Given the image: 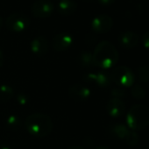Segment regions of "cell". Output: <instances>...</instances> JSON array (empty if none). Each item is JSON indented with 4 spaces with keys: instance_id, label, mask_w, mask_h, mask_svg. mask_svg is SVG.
<instances>
[{
    "instance_id": "obj_18",
    "label": "cell",
    "mask_w": 149,
    "mask_h": 149,
    "mask_svg": "<svg viewBox=\"0 0 149 149\" xmlns=\"http://www.w3.org/2000/svg\"><path fill=\"white\" fill-rule=\"evenodd\" d=\"M131 129L128 128V126L123 125V124H117V125H114L112 127H111V133L118 138L119 139H125L127 135L129 134Z\"/></svg>"
},
{
    "instance_id": "obj_23",
    "label": "cell",
    "mask_w": 149,
    "mask_h": 149,
    "mask_svg": "<svg viewBox=\"0 0 149 149\" xmlns=\"http://www.w3.org/2000/svg\"><path fill=\"white\" fill-rule=\"evenodd\" d=\"M111 96L112 97L111 98H118L121 99L123 97H125V91L121 89L118 88H114L111 91Z\"/></svg>"
},
{
    "instance_id": "obj_6",
    "label": "cell",
    "mask_w": 149,
    "mask_h": 149,
    "mask_svg": "<svg viewBox=\"0 0 149 149\" xmlns=\"http://www.w3.org/2000/svg\"><path fill=\"white\" fill-rule=\"evenodd\" d=\"M33 15L37 19H47L54 11V6L50 0H36L31 8Z\"/></svg>"
},
{
    "instance_id": "obj_15",
    "label": "cell",
    "mask_w": 149,
    "mask_h": 149,
    "mask_svg": "<svg viewBox=\"0 0 149 149\" xmlns=\"http://www.w3.org/2000/svg\"><path fill=\"white\" fill-rule=\"evenodd\" d=\"M79 65L83 68H93L96 67L93 59V54L90 51H83L78 55Z\"/></svg>"
},
{
    "instance_id": "obj_28",
    "label": "cell",
    "mask_w": 149,
    "mask_h": 149,
    "mask_svg": "<svg viewBox=\"0 0 149 149\" xmlns=\"http://www.w3.org/2000/svg\"><path fill=\"white\" fill-rule=\"evenodd\" d=\"M0 149H13L11 146H9L8 145H2L0 146Z\"/></svg>"
},
{
    "instance_id": "obj_30",
    "label": "cell",
    "mask_w": 149,
    "mask_h": 149,
    "mask_svg": "<svg viewBox=\"0 0 149 149\" xmlns=\"http://www.w3.org/2000/svg\"><path fill=\"white\" fill-rule=\"evenodd\" d=\"M2 26H3V19H2L1 16H0V29H1Z\"/></svg>"
},
{
    "instance_id": "obj_13",
    "label": "cell",
    "mask_w": 149,
    "mask_h": 149,
    "mask_svg": "<svg viewBox=\"0 0 149 149\" xmlns=\"http://www.w3.org/2000/svg\"><path fill=\"white\" fill-rule=\"evenodd\" d=\"M125 105L122 99L111 98L106 104V111L112 118H119L125 113Z\"/></svg>"
},
{
    "instance_id": "obj_19",
    "label": "cell",
    "mask_w": 149,
    "mask_h": 149,
    "mask_svg": "<svg viewBox=\"0 0 149 149\" xmlns=\"http://www.w3.org/2000/svg\"><path fill=\"white\" fill-rule=\"evenodd\" d=\"M6 126L13 131H17L21 127L22 125V121L21 118L16 115V114H11L6 118Z\"/></svg>"
},
{
    "instance_id": "obj_8",
    "label": "cell",
    "mask_w": 149,
    "mask_h": 149,
    "mask_svg": "<svg viewBox=\"0 0 149 149\" xmlns=\"http://www.w3.org/2000/svg\"><path fill=\"white\" fill-rule=\"evenodd\" d=\"M84 81L89 84H94L101 88L109 87L112 81L109 73L104 71H99L96 73H89L84 76Z\"/></svg>"
},
{
    "instance_id": "obj_24",
    "label": "cell",
    "mask_w": 149,
    "mask_h": 149,
    "mask_svg": "<svg viewBox=\"0 0 149 149\" xmlns=\"http://www.w3.org/2000/svg\"><path fill=\"white\" fill-rule=\"evenodd\" d=\"M141 41H142V44L143 46L149 50V32L144 33L141 37Z\"/></svg>"
},
{
    "instance_id": "obj_11",
    "label": "cell",
    "mask_w": 149,
    "mask_h": 149,
    "mask_svg": "<svg viewBox=\"0 0 149 149\" xmlns=\"http://www.w3.org/2000/svg\"><path fill=\"white\" fill-rule=\"evenodd\" d=\"M49 48V42L48 40L42 35L36 36L33 38L30 43V49L32 53L37 56H43L45 55Z\"/></svg>"
},
{
    "instance_id": "obj_26",
    "label": "cell",
    "mask_w": 149,
    "mask_h": 149,
    "mask_svg": "<svg viewBox=\"0 0 149 149\" xmlns=\"http://www.w3.org/2000/svg\"><path fill=\"white\" fill-rule=\"evenodd\" d=\"M4 61H5V57H4V54H3L2 50L0 49V67H2V66H3Z\"/></svg>"
},
{
    "instance_id": "obj_14",
    "label": "cell",
    "mask_w": 149,
    "mask_h": 149,
    "mask_svg": "<svg viewBox=\"0 0 149 149\" xmlns=\"http://www.w3.org/2000/svg\"><path fill=\"white\" fill-rule=\"evenodd\" d=\"M77 10V4L74 0H60L57 6V11L61 15H72Z\"/></svg>"
},
{
    "instance_id": "obj_9",
    "label": "cell",
    "mask_w": 149,
    "mask_h": 149,
    "mask_svg": "<svg viewBox=\"0 0 149 149\" xmlns=\"http://www.w3.org/2000/svg\"><path fill=\"white\" fill-rule=\"evenodd\" d=\"M68 95L74 101L84 102V101L88 100L91 97V91L89 87L77 84H74L69 87Z\"/></svg>"
},
{
    "instance_id": "obj_5",
    "label": "cell",
    "mask_w": 149,
    "mask_h": 149,
    "mask_svg": "<svg viewBox=\"0 0 149 149\" xmlns=\"http://www.w3.org/2000/svg\"><path fill=\"white\" fill-rule=\"evenodd\" d=\"M6 26L7 29L13 33H19L26 31L30 26L29 18L19 13H12L9 15L6 21Z\"/></svg>"
},
{
    "instance_id": "obj_20",
    "label": "cell",
    "mask_w": 149,
    "mask_h": 149,
    "mask_svg": "<svg viewBox=\"0 0 149 149\" xmlns=\"http://www.w3.org/2000/svg\"><path fill=\"white\" fill-rule=\"evenodd\" d=\"M131 95L137 100H142L146 97V91L140 84H133L131 89Z\"/></svg>"
},
{
    "instance_id": "obj_17",
    "label": "cell",
    "mask_w": 149,
    "mask_h": 149,
    "mask_svg": "<svg viewBox=\"0 0 149 149\" xmlns=\"http://www.w3.org/2000/svg\"><path fill=\"white\" fill-rule=\"evenodd\" d=\"M137 77L140 84L149 86V65H140L138 67Z\"/></svg>"
},
{
    "instance_id": "obj_27",
    "label": "cell",
    "mask_w": 149,
    "mask_h": 149,
    "mask_svg": "<svg viewBox=\"0 0 149 149\" xmlns=\"http://www.w3.org/2000/svg\"><path fill=\"white\" fill-rule=\"evenodd\" d=\"M67 149H84V148L81 146H72L68 147Z\"/></svg>"
},
{
    "instance_id": "obj_4",
    "label": "cell",
    "mask_w": 149,
    "mask_h": 149,
    "mask_svg": "<svg viewBox=\"0 0 149 149\" xmlns=\"http://www.w3.org/2000/svg\"><path fill=\"white\" fill-rule=\"evenodd\" d=\"M112 83L121 87H132L135 83L133 72L126 66L115 67L110 73Z\"/></svg>"
},
{
    "instance_id": "obj_1",
    "label": "cell",
    "mask_w": 149,
    "mask_h": 149,
    "mask_svg": "<svg viewBox=\"0 0 149 149\" xmlns=\"http://www.w3.org/2000/svg\"><path fill=\"white\" fill-rule=\"evenodd\" d=\"M92 54L95 66L103 69L113 68L118 61V50L111 42L107 40L99 42Z\"/></svg>"
},
{
    "instance_id": "obj_16",
    "label": "cell",
    "mask_w": 149,
    "mask_h": 149,
    "mask_svg": "<svg viewBox=\"0 0 149 149\" xmlns=\"http://www.w3.org/2000/svg\"><path fill=\"white\" fill-rule=\"evenodd\" d=\"M15 95V91L13 88L8 84L0 85V103L9 102Z\"/></svg>"
},
{
    "instance_id": "obj_22",
    "label": "cell",
    "mask_w": 149,
    "mask_h": 149,
    "mask_svg": "<svg viewBox=\"0 0 149 149\" xmlns=\"http://www.w3.org/2000/svg\"><path fill=\"white\" fill-rule=\"evenodd\" d=\"M16 101L19 105L25 106L29 103V97L26 94L21 92V93H19L16 95Z\"/></svg>"
},
{
    "instance_id": "obj_2",
    "label": "cell",
    "mask_w": 149,
    "mask_h": 149,
    "mask_svg": "<svg viewBox=\"0 0 149 149\" xmlns=\"http://www.w3.org/2000/svg\"><path fill=\"white\" fill-rule=\"evenodd\" d=\"M25 127L32 136L44 138L53 130L52 118L45 113H32L25 120Z\"/></svg>"
},
{
    "instance_id": "obj_7",
    "label": "cell",
    "mask_w": 149,
    "mask_h": 149,
    "mask_svg": "<svg viewBox=\"0 0 149 149\" xmlns=\"http://www.w3.org/2000/svg\"><path fill=\"white\" fill-rule=\"evenodd\" d=\"M113 26V20L107 14H99L91 21V29L94 33L104 34L108 33Z\"/></svg>"
},
{
    "instance_id": "obj_31",
    "label": "cell",
    "mask_w": 149,
    "mask_h": 149,
    "mask_svg": "<svg viewBox=\"0 0 149 149\" xmlns=\"http://www.w3.org/2000/svg\"><path fill=\"white\" fill-rule=\"evenodd\" d=\"M87 1H92V0H87Z\"/></svg>"
},
{
    "instance_id": "obj_12",
    "label": "cell",
    "mask_w": 149,
    "mask_h": 149,
    "mask_svg": "<svg viewBox=\"0 0 149 149\" xmlns=\"http://www.w3.org/2000/svg\"><path fill=\"white\" fill-rule=\"evenodd\" d=\"M139 40V35L131 31L122 32L118 37V41L119 46L125 49L134 48L138 45Z\"/></svg>"
},
{
    "instance_id": "obj_3",
    "label": "cell",
    "mask_w": 149,
    "mask_h": 149,
    "mask_svg": "<svg viewBox=\"0 0 149 149\" xmlns=\"http://www.w3.org/2000/svg\"><path fill=\"white\" fill-rule=\"evenodd\" d=\"M126 124L132 131H139L149 125V107L143 104H135L128 111Z\"/></svg>"
},
{
    "instance_id": "obj_21",
    "label": "cell",
    "mask_w": 149,
    "mask_h": 149,
    "mask_svg": "<svg viewBox=\"0 0 149 149\" xmlns=\"http://www.w3.org/2000/svg\"><path fill=\"white\" fill-rule=\"evenodd\" d=\"M125 140L127 143V145H129L130 146H134L139 142V135L136 133L135 131L131 130L129 134L127 135V137H126V139Z\"/></svg>"
},
{
    "instance_id": "obj_25",
    "label": "cell",
    "mask_w": 149,
    "mask_h": 149,
    "mask_svg": "<svg viewBox=\"0 0 149 149\" xmlns=\"http://www.w3.org/2000/svg\"><path fill=\"white\" fill-rule=\"evenodd\" d=\"M97 1L99 2L100 5L104 6H111L115 2V0H97Z\"/></svg>"
},
{
    "instance_id": "obj_10",
    "label": "cell",
    "mask_w": 149,
    "mask_h": 149,
    "mask_svg": "<svg viewBox=\"0 0 149 149\" xmlns=\"http://www.w3.org/2000/svg\"><path fill=\"white\" fill-rule=\"evenodd\" d=\"M73 44V37L68 33H61L56 34L52 40V47L58 52L66 51Z\"/></svg>"
},
{
    "instance_id": "obj_29",
    "label": "cell",
    "mask_w": 149,
    "mask_h": 149,
    "mask_svg": "<svg viewBox=\"0 0 149 149\" xmlns=\"http://www.w3.org/2000/svg\"><path fill=\"white\" fill-rule=\"evenodd\" d=\"M94 149H111V148H109L108 146H97V147H95Z\"/></svg>"
}]
</instances>
